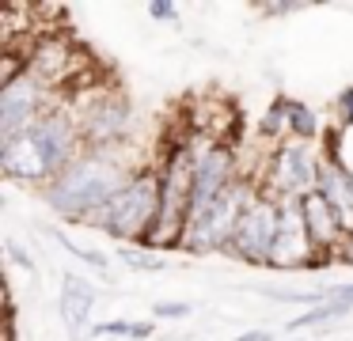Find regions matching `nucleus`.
Masks as SVG:
<instances>
[{"instance_id": "1", "label": "nucleus", "mask_w": 353, "mask_h": 341, "mask_svg": "<svg viewBox=\"0 0 353 341\" xmlns=\"http://www.w3.org/2000/svg\"><path fill=\"white\" fill-rule=\"evenodd\" d=\"M148 163H133L130 148H110V152H92L88 148L77 163H69L46 189V205L65 220H80L84 224L88 216L103 209L133 174Z\"/></svg>"}, {"instance_id": "2", "label": "nucleus", "mask_w": 353, "mask_h": 341, "mask_svg": "<svg viewBox=\"0 0 353 341\" xmlns=\"http://www.w3.org/2000/svg\"><path fill=\"white\" fill-rule=\"evenodd\" d=\"M72 118L80 125L84 148L92 152H110V148H130L133 133V106L118 83H80L77 91L65 95Z\"/></svg>"}, {"instance_id": "3", "label": "nucleus", "mask_w": 353, "mask_h": 341, "mask_svg": "<svg viewBox=\"0 0 353 341\" xmlns=\"http://www.w3.org/2000/svg\"><path fill=\"white\" fill-rule=\"evenodd\" d=\"M156 216H160V167L148 163L84 224L107 231L110 239H118V247H130V242L145 247L156 227Z\"/></svg>"}, {"instance_id": "4", "label": "nucleus", "mask_w": 353, "mask_h": 341, "mask_svg": "<svg viewBox=\"0 0 353 341\" xmlns=\"http://www.w3.org/2000/svg\"><path fill=\"white\" fill-rule=\"evenodd\" d=\"M156 167H160V216H156V227H152L145 247L171 250V247H183V231H186L190 205H194V144H190V133L171 141Z\"/></svg>"}, {"instance_id": "5", "label": "nucleus", "mask_w": 353, "mask_h": 341, "mask_svg": "<svg viewBox=\"0 0 353 341\" xmlns=\"http://www.w3.org/2000/svg\"><path fill=\"white\" fill-rule=\"evenodd\" d=\"M319 167L323 152L312 141H285L266 152L259 167V189L277 201H304L307 194L319 189Z\"/></svg>"}, {"instance_id": "6", "label": "nucleus", "mask_w": 353, "mask_h": 341, "mask_svg": "<svg viewBox=\"0 0 353 341\" xmlns=\"http://www.w3.org/2000/svg\"><path fill=\"white\" fill-rule=\"evenodd\" d=\"M259 197V178L254 174H243L232 189H224L209 209L194 212L190 224L183 231V247L179 250H190V254H213V250H228L232 235H236L239 216L247 212V205Z\"/></svg>"}, {"instance_id": "7", "label": "nucleus", "mask_w": 353, "mask_h": 341, "mask_svg": "<svg viewBox=\"0 0 353 341\" xmlns=\"http://www.w3.org/2000/svg\"><path fill=\"white\" fill-rule=\"evenodd\" d=\"M61 99L65 95H54L34 72H23L12 83H4V87H0V144L27 136L34 129V121H39L50 106L61 103Z\"/></svg>"}, {"instance_id": "8", "label": "nucleus", "mask_w": 353, "mask_h": 341, "mask_svg": "<svg viewBox=\"0 0 353 341\" xmlns=\"http://www.w3.org/2000/svg\"><path fill=\"white\" fill-rule=\"evenodd\" d=\"M27 72L39 76L54 95H69V91H77L80 83H88L92 61H88L84 50H77L65 34H42L39 42H34V50H31Z\"/></svg>"}, {"instance_id": "9", "label": "nucleus", "mask_w": 353, "mask_h": 341, "mask_svg": "<svg viewBox=\"0 0 353 341\" xmlns=\"http://www.w3.org/2000/svg\"><path fill=\"white\" fill-rule=\"evenodd\" d=\"M277 231H281V201L259 189V197L239 216L236 235L228 242V254L247 262V265H266L270 269V254H274Z\"/></svg>"}, {"instance_id": "10", "label": "nucleus", "mask_w": 353, "mask_h": 341, "mask_svg": "<svg viewBox=\"0 0 353 341\" xmlns=\"http://www.w3.org/2000/svg\"><path fill=\"white\" fill-rule=\"evenodd\" d=\"M27 136H31L34 148L42 152V159H46V167H50L54 178L88 152L84 148V136H80V125H77V118H72V110H69L65 99L57 106H50V110L34 121V129Z\"/></svg>"}, {"instance_id": "11", "label": "nucleus", "mask_w": 353, "mask_h": 341, "mask_svg": "<svg viewBox=\"0 0 353 341\" xmlns=\"http://www.w3.org/2000/svg\"><path fill=\"white\" fill-rule=\"evenodd\" d=\"M327 265V258L315 250L312 235L300 216V201H281V231H277L274 254H270V269H315Z\"/></svg>"}, {"instance_id": "12", "label": "nucleus", "mask_w": 353, "mask_h": 341, "mask_svg": "<svg viewBox=\"0 0 353 341\" xmlns=\"http://www.w3.org/2000/svg\"><path fill=\"white\" fill-rule=\"evenodd\" d=\"M300 216H304V227H307V235H312L315 250H319L327 262L338 258V250H342V242H345V227H342V216L334 212V205L315 189V194H307L304 201H300Z\"/></svg>"}, {"instance_id": "13", "label": "nucleus", "mask_w": 353, "mask_h": 341, "mask_svg": "<svg viewBox=\"0 0 353 341\" xmlns=\"http://www.w3.org/2000/svg\"><path fill=\"white\" fill-rule=\"evenodd\" d=\"M0 171L8 182H19V186H34V189H46L54 182L42 152L34 148L31 136H19V141L0 144Z\"/></svg>"}, {"instance_id": "14", "label": "nucleus", "mask_w": 353, "mask_h": 341, "mask_svg": "<svg viewBox=\"0 0 353 341\" xmlns=\"http://www.w3.org/2000/svg\"><path fill=\"white\" fill-rule=\"evenodd\" d=\"M95 303H99V296H95L92 280L77 277V273H65L61 296H57V315H61V322L72 330V341H80L88 333V318H92Z\"/></svg>"}, {"instance_id": "15", "label": "nucleus", "mask_w": 353, "mask_h": 341, "mask_svg": "<svg viewBox=\"0 0 353 341\" xmlns=\"http://www.w3.org/2000/svg\"><path fill=\"white\" fill-rule=\"evenodd\" d=\"M92 338H130V341H152L156 322H133V318H107V322H95ZM84 333V338H88Z\"/></svg>"}, {"instance_id": "16", "label": "nucleus", "mask_w": 353, "mask_h": 341, "mask_svg": "<svg viewBox=\"0 0 353 341\" xmlns=\"http://www.w3.org/2000/svg\"><path fill=\"white\" fill-rule=\"evenodd\" d=\"M118 262L133 273H163L168 269V258L163 250H152V247H141V242H130V247H118Z\"/></svg>"}, {"instance_id": "17", "label": "nucleus", "mask_w": 353, "mask_h": 341, "mask_svg": "<svg viewBox=\"0 0 353 341\" xmlns=\"http://www.w3.org/2000/svg\"><path fill=\"white\" fill-rule=\"evenodd\" d=\"M50 235L57 239V247H61V250H69L72 258H80V262H84L92 273H99L103 280H110V262H107V254H99V250H92V247H84V242L69 239L61 227H50Z\"/></svg>"}, {"instance_id": "18", "label": "nucleus", "mask_w": 353, "mask_h": 341, "mask_svg": "<svg viewBox=\"0 0 353 341\" xmlns=\"http://www.w3.org/2000/svg\"><path fill=\"white\" fill-rule=\"evenodd\" d=\"M353 311V303H319V307H307V311H300L296 318L289 322V330L292 333H300V330H312V326H323V322H338L342 315H350Z\"/></svg>"}, {"instance_id": "19", "label": "nucleus", "mask_w": 353, "mask_h": 341, "mask_svg": "<svg viewBox=\"0 0 353 341\" xmlns=\"http://www.w3.org/2000/svg\"><path fill=\"white\" fill-rule=\"evenodd\" d=\"M289 133H292V141H312V144H315V136H319V118H315V110L304 103H296V99H289Z\"/></svg>"}, {"instance_id": "20", "label": "nucleus", "mask_w": 353, "mask_h": 341, "mask_svg": "<svg viewBox=\"0 0 353 341\" xmlns=\"http://www.w3.org/2000/svg\"><path fill=\"white\" fill-rule=\"evenodd\" d=\"M334 114H338V125L342 129L353 125V87H342L334 95Z\"/></svg>"}, {"instance_id": "21", "label": "nucleus", "mask_w": 353, "mask_h": 341, "mask_svg": "<svg viewBox=\"0 0 353 341\" xmlns=\"http://www.w3.org/2000/svg\"><path fill=\"white\" fill-rule=\"evenodd\" d=\"M190 315V303L183 300H160L152 303V318H186Z\"/></svg>"}, {"instance_id": "22", "label": "nucleus", "mask_w": 353, "mask_h": 341, "mask_svg": "<svg viewBox=\"0 0 353 341\" xmlns=\"http://www.w3.org/2000/svg\"><path fill=\"white\" fill-rule=\"evenodd\" d=\"M319 292V303H353V285H327V288H315Z\"/></svg>"}, {"instance_id": "23", "label": "nucleus", "mask_w": 353, "mask_h": 341, "mask_svg": "<svg viewBox=\"0 0 353 341\" xmlns=\"http://www.w3.org/2000/svg\"><path fill=\"white\" fill-rule=\"evenodd\" d=\"M148 19H160V23H179V8L171 0H152L148 4Z\"/></svg>"}, {"instance_id": "24", "label": "nucleus", "mask_w": 353, "mask_h": 341, "mask_svg": "<svg viewBox=\"0 0 353 341\" xmlns=\"http://www.w3.org/2000/svg\"><path fill=\"white\" fill-rule=\"evenodd\" d=\"M8 258H12V262H16V265H19V269H27V273H34V258H31V254H27V250H23V247H19V242H16V239H8Z\"/></svg>"}, {"instance_id": "25", "label": "nucleus", "mask_w": 353, "mask_h": 341, "mask_svg": "<svg viewBox=\"0 0 353 341\" xmlns=\"http://www.w3.org/2000/svg\"><path fill=\"white\" fill-rule=\"evenodd\" d=\"M304 4H262L259 12L262 15H270V19H277V15H292V12H300Z\"/></svg>"}, {"instance_id": "26", "label": "nucleus", "mask_w": 353, "mask_h": 341, "mask_svg": "<svg viewBox=\"0 0 353 341\" xmlns=\"http://www.w3.org/2000/svg\"><path fill=\"white\" fill-rule=\"evenodd\" d=\"M232 341H277V333L274 330H247V333H239V338H232Z\"/></svg>"}, {"instance_id": "27", "label": "nucleus", "mask_w": 353, "mask_h": 341, "mask_svg": "<svg viewBox=\"0 0 353 341\" xmlns=\"http://www.w3.org/2000/svg\"><path fill=\"white\" fill-rule=\"evenodd\" d=\"M334 262H345V265H353V231L345 235V242H342V250H338V258Z\"/></svg>"}, {"instance_id": "28", "label": "nucleus", "mask_w": 353, "mask_h": 341, "mask_svg": "<svg viewBox=\"0 0 353 341\" xmlns=\"http://www.w3.org/2000/svg\"><path fill=\"white\" fill-rule=\"evenodd\" d=\"M285 341H300V338H285Z\"/></svg>"}]
</instances>
